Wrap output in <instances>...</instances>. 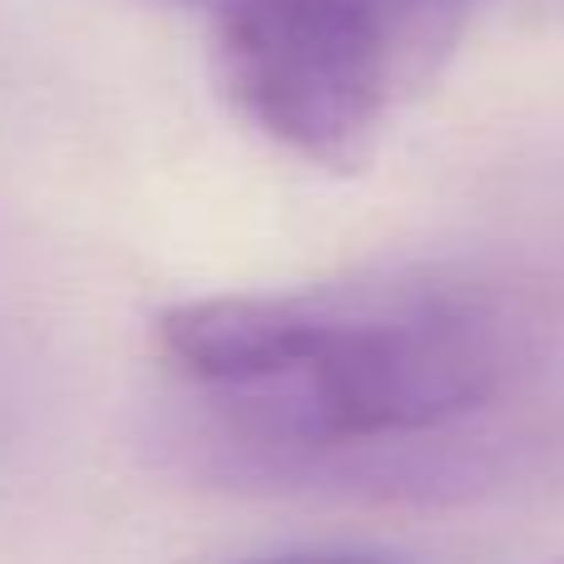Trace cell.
<instances>
[{
	"label": "cell",
	"instance_id": "6da1fadb",
	"mask_svg": "<svg viewBox=\"0 0 564 564\" xmlns=\"http://www.w3.org/2000/svg\"><path fill=\"white\" fill-rule=\"evenodd\" d=\"M159 361L208 436L278 476H426L496 436L545 327L510 282L460 268L224 292L164 312Z\"/></svg>",
	"mask_w": 564,
	"mask_h": 564
},
{
	"label": "cell",
	"instance_id": "7a4b0ae2",
	"mask_svg": "<svg viewBox=\"0 0 564 564\" xmlns=\"http://www.w3.org/2000/svg\"><path fill=\"white\" fill-rule=\"evenodd\" d=\"M476 0H214L234 109L288 154L351 169L456 50Z\"/></svg>",
	"mask_w": 564,
	"mask_h": 564
},
{
	"label": "cell",
	"instance_id": "3957f363",
	"mask_svg": "<svg viewBox=\"0 0 564 564\" xmlns=\"http://www.w3.org/2000/svg\"><path fill=\"white\" fill-rule=\"evenodd\" d=\"M268 564H377L367 555H288V560H268Z\"/></svg>",
	"mask_w": 564,
	"mask_h": 564
},
{
	"label": "cell",
	"instance_id": "277c9868",
	"mask_svg": "<svg viewBox=\"0 0 564 564\" xmlns=\"http://www.w3.org/2000/svg\"><path fill=\"white\" fill-rule=\"evenodd\" d=\"M159 6H188V10H208L214 0H159Z\"/></svg>",
	"mask_w": 564,
	"mask_h": 564
}]
</instances>
